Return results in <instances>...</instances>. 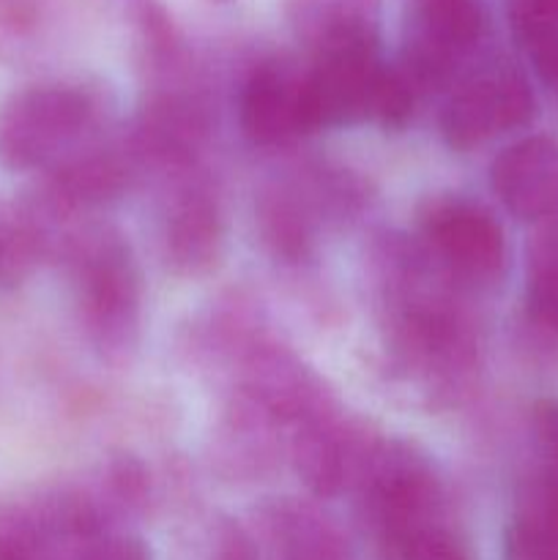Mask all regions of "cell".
<instances>
[{
  "label": "cell",
  "mask_w": 558,
  "mask_h": 560,
  "mask_svg": "<svg viewBox=\"0 0 558 560\" xmlns=\"http://www.w3.org/2000/svg\"><path fill=\"white\" fill-rule=\"evenodd\" d=\"M435 498L438 485L430 465L408 446L394 443L372 454L367 468V506L383 541L397 556L416 534L432 525Z\"/></svg>",
  "instance_id": "cell-5"
},
{
  "label": "cell",
  "mask_w": 558,
  "mask_h": 560,
  "mask_svg": "<svg viewBox=\"0 0 558 560\" xmlns=\"http://www.w3.org/2000/svg\"><path fill=\"white\" fill-rule=\"evenodd\" d=\"M274 560H353L348 541L310 512H284L274 525Z\"/></svg>",
  "instance_id": "cell-16"
},
{
  "label": "cell",
  "mask_w": 558,
  "mask_h": 560,
  "mask_svg": "<svg viewBox=\"0 0 558 560\" xmlns=\"http://www.w3.org/2000/svg\"><path fill=\"white\" fill-rule=\"evenodd\" d=\"M350 441L342 430L317 416H304L299 421V435L293 443L295 470L306 490L315 495H337L345 487L350 470Z\"/></svg>",
  "instance_id": "cell-12"
},
{
  "label": "cell",
  "mask_w": 558,
  "mask_h": 560,
  "mask_svg": "<svg viewBox=\"0 0 558 560\" xmlns=\"http://www.w3.org/2000/svg\"><path fill=\"white\" fill-rule=\"evenodd\" d=\"M42 25V0H0V58H16L31 49Z\"/></svg>",
  "instance_id": "cell-17"
},
{
  "label": "cell",
  "mask_w": 558,
  "mask_h": 560,
  "mask_svg": "<svg viewBox=\"0 0 558 560\" xmlns=\"http://www.w3.org/2000/svg\"><path fill=\"white\" fill-rule=\"evenodd\" d=\"M487 27L481 0H410L405 58L399 69L416 91L446 80L476 49Z\"/></svg>",
  "instance_id": "cell-6"
},
{
  "label": "cell",
  "mask_w": 558,
  "mask_h": 560,
  "mask_svg": "<svg viewBox=\"0 0 558 560\" xmlns=\"http://www.w3.org/2000/svg\"><path fill=\"white\" fill-rule=\"evenodd\" d=\"M432 255L465 282H492L507 268V238L498 219L468 200H441L425 217Z\"/></svg>",
  "instance_id": "cell-7"
},
{
  "label": "cell",
  "mask_w": 558,
  "mask_h": 560,
  "mask_svg": "<svg viewBox=\"0 0 558 560\" xmlns=\"http://www.w3.org/2000/svg\"><path fill=\"white\" fill-rule=\"evenodd\" d=\"M509 16L534 71L558 96V0H509Z\"/></svg>",
  "instance_id": "cell-15"
},
{
  "label": "cell",
  "mask_w": 558,
  "mask_h": 560,
  "mask_svg": "<svg viewBox=\"0 0 558 560\" xmlns=\"http://www.w3.org/2000/svg\"><path fill=\"white\" fill-rule=\"evenodd\" d=\"M82 317L102 342H118L135 328L140 284L129 246L120 235L96 233L71 249Z\"/></svg>",
  "instance_id": "cell-3"
},
{
  "label": "cell",
  "mask_w": 558,
  "mask_h": 560,
  "mask_svg": "<svg viewBox=\"0 0 558 560\" xmlns=\"http://www.w3.org/2000/svg\"><path fill=\"white\" fill-rule=\"evenodd\" d=\"M33 255L31 244L25 241L22 230L0 219V282L16 277L20 266Z\"/></svg>",
  "instance_id": "cell-20"
},
{
  "label": "cell",
  "mask_w": 558,
  "mask_h": 560,
  "mask_svg": "<svg viewBox=\"0 0 558 560\" xmlns=\"http://www.w3.org/2000/svg\"><path fill=\"white\" fill-rule=\"evenodd\" d=\"M383 71L386 63L381 60L377 38L337 44L315 52V60L304 71L306 129L370 120Z\"/></svg>",
  "instance_id": "cell-2"
},
{
  "label": "cell",
  "mask_w": 558,
  "mask_h": 560,
  "mask_svg": "<svg viewBox=\"0 0 558 560\" xmlns=\"http://www.w3.org/2000/svg\"><path fill=\"white\" fill-rule=\"evenodd\" d=\"M241 131L255 145H279L304 135L306 102L304 71L282 60H266L244 82L239 102Z\"/></svg>",
  "instance_id": "cell-9"
},
{
  "label": "cell",
  "mask_w": 558,
  "mask_h": 560,
  "mask_svg": "<svg viewBox=\"0 0 558 560\" xmlns=\"http://www.w3.org/2000/svg\"><path fill=\"white\" fill-rule=\"evenodd\" d=\"M71 560H153V556L135 536L98 534L74 545Z\"/></svg>",
  "instance_id": "cell-19"
},
{
  "label": "cell",
  "mask_w": 558,
  "mask_h": 560,
  "mask_svg": "<svg viewBox=\"0 0 558 560\" xmlns=\"http://www.w3.org/2000/svg\"><path fill=\"white\" fill-rule=\"evenodd\" d=\"M536 113L534 91L512 66H487L463 82L441 118L443 140L454 151L485 145L503 131L528 126Z\"/></svg>",
  "instance_id": "cell-4"
},
{
  "label": "cell",
  "mask_w": 558,
  "mask_h": 560,
  "mask_svg": "<svg viewBox=\"0 0 558 560\" xmlns=\"http://www.w3.org/2000/svg\"><path fill=\"white\" fill-rule=\"evenodd\" d=\"M96 98L77 85L44 82L0 104V164L14 173L58 170L88 145Z\"/></svg>",
  "instance_id": "cell-1"
},
{
  "label": "cell",
  "mask_w": 558,
  "mask_h": 560,
  "mask_svg": "<svg viewBox=\"0 0 558 560\" xmlns=\"http://www.w3.org/2000/svg\"><path fill=\"white\" fill-rule=\"evenodd\" d=\"M295 36L312 55L361 38H377L381 0H284Z\"/></svg>",
  "instance_id": "cell-10"
},
{
  "label": "cell",
  "mask_w": 558,
  "mask_h": 560,
  "mask_svg": "<svg viewBox=\"0 0 558 560\" xmlns=\"http://www.w3.org/2000/svg\"><path fill=\"white\" fill-rule=\"evenodd\" d=\"M403 560H474L468 545L452 534V530L441 528V525H430L421 534L405 545L399 552Z\"/></svg>",
  "instance_id": "cell-18"
},
{
  "label": "cell",
  "mask_w": 558,
  "mask_h": 560,
  "mask_svg": "<svg viewBox=\"0 0 558 560\" xmlns=\"http://www.w3.org/2000/svg\"><path fill=\"white\" fill-rule=\"evenodd\" d=\"M525 260V317L558 342V219L539 224Z\"/></svg>",
  "instance_id": "cell-14"
},
{
  "label": "cell",
  "mask_w": 558,
  "mask_h": 560,
  "mask_svg": "<svg viewBox=\"0 0 558 560\" xmlns=\"http://www.w3.org/2000/svg\"><path fill=\"white\" fill-rule=\"evenodd\" d=\"M167 257L178 271L202 273L217 262L222 249V219L206 191H186L173 202L167 217Z\"/></svg>",
  "instance_id": "cell-11"
},
{
  "label": "cell",
  "mask_w": 558,
  "mask_h": 560,
  "mask_svg": "<svg viewBox=\"0 0 558 560\" xmlns=\"http://www.w3.org/2000/svg\"><path fill=\"white\" fill-rule=\"evenodd\" d=\"M534 432L542 452L550 459V470L558 474V399H545L534 408Z\"/></svg>",
  "instance_id": "cell-21"
},
{
  "label": "cell",
  "mask_w": 558,
  "mask_h": 560,
  "mask_svg": "<svg viewBox=\"0 0 558 560\" xmlns=\"http://www.w3.org/2000/svg\"><path fill=\"white\" fill-rule=\"evenodd\" d=\"M202 137V113L191 98L159 96L142 109L140 151L164 162H186Z\"/></svg>",
  "instance_id": "cell-13"
},
{
  "label": "cell",
  "mask_w": 558,
  "mask_h": 560,
  "mask_svg": "<svg viewBox=\"0 0 558 560\" xmlns=\"http://www.w3.org/2000/svg\"><path fill=\"white\" fill-rule=\"evenodd\" d=\"M490 186L523 222L558 219V140L534 135L503 148L490 167Z\"/></svg>",
  "instance_id": "cell-8"
}]
</instances>
